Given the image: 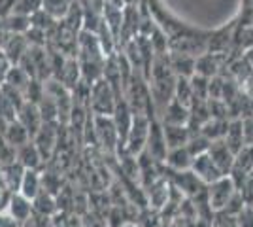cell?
<instances>
[{
	"label": "cell",
	"instance_id": "cell-1",
	"mask_svg": "<svg viewBox=\"0 0 253 227\" xmlns=\"http://www.w3.org/2000/svg\"><path fill=\"white\" fill-rule=\"evenodd\" d=\"M238 189L232 182L231 178L227 176H221L219 180H215L213 184H210V189H208V203H210V208L213 212H223L225 206L231 203V199L234 197Z\"/></svg>",
	"mask_w": 253,
	"mask_h": 227
},
{
	"label": "cell",
	"instance_id": "cell-2",
	"mask_svg": "<svg viewBox=\"0 0 253 227\" xmlns=\"http://www.w3.org/2000/svg\"><path fill=\"white\" fill-rule=\"evenodd\" d=\"M4 212L11 216L17 224H29L34 216V212H32V201H29L27 197H23L19 193H11L10 199H8V203L4 206Z\"/></svg>",
	"mask_w": 253,
	"mask_h": 227
},
{
	"label": "cell",
	"instance_id": "cell-3",
	"mask_svg": "<svg viewBox=\"0 0 253 227\" xmlns=\"http://www.w3.org/2000/svg\"><path fill=\"white\" fill-rule=\"evenodd\" d=\"M193 174L201 180V182H204V184H213L215 180H219L223 174L219 173V169L215 167V163L211 161V157L208 155V153H202V155H199V157H195L193 159Z\"/></svg>",
	"mask_w": 253,
	"mask_h": 227
},
{
	"label": "cell",
	"instance_id": "cell-4",
	"mask_svg": "<svg viewBox=\"0 0 253 227\" xmlns=\"http://www.w3.org/2000/svg\"><path fill=\"white\" fill-rule=\"evenodd\" d=\"M23 174H25V169H23L17 161L0 165V178H2V182H4L6 189H8L10 193H17V191H19Z\"/></svg>",
	"mask_w": 253,
	"mask_h": 227
},
{
	"label": "cell",
	"instance_id": "cell-5",
	"mask_svg": "<svg viewBox=\"0 0 253 227\" xmlns=\"http://www.w3.org/2000/svg\"><path fill=\"white\" fill-rule=\"evenodd\" d=\"M15 161L19 163L25 171H36L40 161H42V155L32 142H27L21 148L15 150Z\"/></svg>",
	"mask_w": 253,
	"mask_h": 227
},
{
	"label": "cell",
	"instance_id": "cell-6",
	"mask_svg": "<svg viewBox=\"0 0 253 227\" xmlns=\"http://www.w3.org/2000/svg\"><path fill=\"white\" fill-rule=\"evenodd\" d=\"M57 210H59L57 201L53 199L51 193H47V191H43V189L32 199V212H34V216L53 218L57 214Z\"/></svg>",
	"mask_w": 253,
	"mask_h": 227
},
{
	"label": "cell",
	"instance_id": "cell-7",
	"mask_svg": "<svg viewBox=\"0 0 253 227\" xmlns=\"http://www.w3.org/2000/svg\"><path fill=\"white\" fill-rule=\"evenodd\" d=\"M29 131L23 127L21 123L15 119V121H10V123H6V129H4V140L10 144L13 150H17V148H21L23 144H27L29 140Z\"/></svg>",
	"mask_w": 253,
	"mask_h": 227
},
{
	"label": "cell",
	"instance_id": "cell-8",
	"mask_svg": "<svg viewBox=\"0 0 253 227\" xmlns=\"http://www.w3.org/2000/svg\"><path fill=\"white\" fill-rule=\"evenodd\" d=\"M40 191H42V176L36 173V171H25L17 193L27 197L29 201H32Z\"/></svg>",
	"mask_w": 253,
	"mask_h": 227
},
{
	"label": "cell",
	"instance_id": "cell-9",
	"mask_svg": "<svg viewBox=\"0 0 253 227\" xmlns=\"http://www.w3.org/2000/svg\"><path fill=\"white\" fill-rule=\"evenodd\" d=\"M234 226L236 227H253V206L252 205H246L236 214L234 218Z\"/></svg>",
	"mask_w": 253,
	"mask_h": 227
},
{
	"label": "cell",
	"instance_id": "cell-10",
	"mask_svg": "<svg viewBox=\"0 0 253 227\" xmlns=\"http://www.w3.org/2000/svg\"><path fill=\"white\" fill-rule=\"evenodd\" d=\"M0 227H23V226L17 224L11 216H8L4 210H0Z\"/></svg>",
	"mask_w": 253,
	"mask_h": 227
},
{
	"label": "cell",
	"instance_id": "cell-11",
	"mask_svg": "<svg viewBox=\"0 0 253 227\" xmlns=\"http://www.w3.org/2000/svg\"><path fill=\"white\" fill-rule=\"evenodd\" d=\"M119 227H136V226H134V224H121Z\"/></svg>",
	"mask_w": 253,
	"mask_h": 227
}]
</instances>
